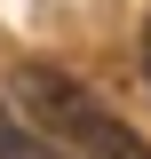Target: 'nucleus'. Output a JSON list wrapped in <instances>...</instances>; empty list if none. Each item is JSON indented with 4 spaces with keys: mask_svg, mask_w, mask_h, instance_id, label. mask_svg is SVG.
Segmentation results:
<instances>
[{
    "mask_svg": "<svg viewBox=\"0 0 151 159\" xmlns=\"http://www.w3.org/2000/svg\"><path fill=\"white\" fill-rule=\"evenodd\" d=\"M72 143H80L88 159H151V143H143V135H127V127H119L112 111H88Z\"/></svg>",
    "mask_w": 151,
    "mask_h": 159,
    "instance_id": "obj_1",
    "label": "nucleus"
},
{
    "mask_svg": "<svg viewBox=\"0 0 151 159\" xmlns=\"http://www.w3.org/2000/svg\"><path fill=\"white\" fill-rule=\"evenodd\" d=\"M0 159H64L48 135H32V127H16V119L0 111Z\"/></svg>",
    "mask_w": 151,
    "mask_h": 159,
    "instance_id": "obj_2",
    "label": "nucleus"
},
{
    "mask_svg": "<svg viewBox=\"0 0 151 159\" xmlns=\"http://www.w3.org/2000/svg\"><path fill=\"white\" fill-rule=\"evenodd\" d=\"M143 72H151V32H143Z\"/></svg>",
    "mask_w": 151,
    "mask_h": 159,
    "instance_id": "obj_3",
    "label": "nucleus"
}]
</instances>
